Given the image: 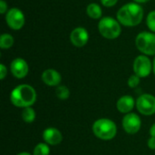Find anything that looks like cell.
Segmentation results:
<instances>
[{"label": "cell", "instance_id": "cell-1", "mask_svg": "<svg viewBox=\"0 0 155 155\" xmlns=\"http://www.w3.org/2000/svg\"><path fill=\"white\" fill-rule=\"evenodd\" d=\"M143 16V8L140 4L135 2H130L124 5L116 14V19L119 23L127 27H134L140 25Z\"/></svg>", "mask_w": 155, "mask_h": 155}, {"label": "cell", "instance_id": "cell-2", "mask_svg": "<svg viewBox=\"0 0 155 155\" xmlns=\"http://www.w3.org/2000/svg\"><path fill=\"white\" fill-rule=\"evenodd\" d=\"M36 92L29 84H19L15 87L10 94V101L13 105L18 108L32 107L36 101Z\"/></svg>", "mask_w": 155, "mask_h": 155}, {"label": "cell", "instance_id": "cell-3", "mask_svg": "<svg viewBox=\"0 0 155 155\" xmlns=\"http://www.w3.org/2000/svg\"><path fill=\"white\" fill-rule=\"evenodd\" d=\"M93 134L103 141L113 140L117 134V126L114 121L107 118L96 120L92 126Z\"/></svg>", "mask_w": 155, "mask_h": 155}, {"label": "cell", "instance_id": "cell-4", "mask_svg": "<svg viewBox=\"0 0 155 155\" xmlns=\"http://www.w3.org/2000/svg\"><path fill=\"white\" fill-rule=\"evenodd\" d=\"M98 31L104 38L114 40L121 35L122 27L117 19L112 16H104L99 20Z\"/></svg>", "mask_w": 155, "mask_h": 155}, {"label": "cell", "instance_id": "cell-5", "mask_svg": "<svg viewBox=\"0 0 155 155\" xmlns=\"http://www.w3.org/2000/svg\"><path fill=\"white\" fill-rule=\"evenodd\" d=\"M136 48L144 55H155V33L143 31L135 37Z\"/></svg>", "mask_w": 155, "mask_h": 155}, {"label": "cell", "instance_id": "cell-6", "mask_svg": "<svg viewBox=\"0 0 155 155\" xmlns=\"http://www.w3.org/2000/svg\"><path fill=\"white\" fill-rule=\"evenodd\" d=\"M5 23L8 27L14 31L21 30L25 23L24 12L17 7L10 8L5 14Z\"/></svg>", "mask_w": 155, "mask_h": 155}, {"label": "cell", "instance_id": "cell-7", "mask_svg": "<svg viewBox=\"0 0 155 155\" xmlns=\"http://www.w3.org/2000/svg\"><path fill=\"white\" fill-rule=\"evenodd\" d=\"M153 71V63L151 59L144 54L136 56L134 61V74L140 78L148 77Z\"/></svg>", "mask_w": 155, "mask_h": 155}, {"label": "cell", "instance_id": "cell-8", "mask_svg": "<svg viewBox=\"0 0 155 155\" xmlns=\"http://www.w3.org/2000/svg\"><path fill=\"white\" fill-rule=\"evenodd\" d=\"M136 108L143 115L150 116L155 114V96L150 94H144L136 100Z\"/></svg>", "mask_w": 155, "mask_h": 155}, {"label": "cell", "instance_id": "cell-9", "mask_svg": "<svg viewBox=\"0 0 155 155\" xmlns=\"http://www.w3.org/2000/svg\"><path fill=\"white\" fill-rule=\"evenodd\" d=\"M122 125L124 130L128 134H137L142 126V121L141 118L138 116V114L134 113H130L124 115L123 118Z\"/></svg>", "mask_w": 155, "mask_h": 155}, {"label": "cell", "instance_id": "cell-10", "mask_svg": "<svg viewBox=\"0 0 155 155\" xmlns=\"http://www.w3.org/2000/svg\"><path fill=\"white\" fill-rule=\"evenodd\" d=\"M69 38L73 45L75 47H83L89 41V33L84 27L78 26L72 30Z\"/></svg>", "mask_w": 155, "mask_h": 155}, {"label": "cell", "instance_id": "cell-11", "mask_svg": "<svg viewBox=\"0 0 155 155\" xmlns=\"http://www.w3.org/2000/svg\"><path fill=\"white\" fill-rule=\"evenodd\" d=\"M10 71L14 77L17 79H23L29 73V65L25 59L17 57L11 62Z\"/></svg>", "mask_w": 155, "mask_h": 155}, {"label": "cell", "instance_id": "cell-12", "mask_svg": "<svg viewBox=\"0 0 155 155\" xmlns=\"http://www.w3.org/2000/svg\"><path fill=\"white\" fill-rule=\"evenodd\" d=\"M43 139L48 145L55 146L61 143L63 141V135L61 132L54 127H48L43 132Z\"/></svg>", "mask_w": 155, "mask_h": 155}, {"label": "cell", "instance_id": "cell-13", "mask_svg": "<svg viewBox=\"0 0 155 155\" xmlns=\"http://www.w3.org/2000/svg\"><path fill=\"white\" fill-rule=\"evenodd\" d=\"M41 79L48 86H58L62 81V76L58 71L49 68L42 73Z\"/></svg>", "mask_w": 155, "mask_h": 155}, {"label": "cell", "instance_id": "cell-14", "mask_svg": "<svg viewBox=\"0 0 155 155\" xmlns=\"http://www.w3.org/2000/svg\"><path fill=\"white\" fill-rule=\"evenodd\" d=\"M134 99L131 95H124L121 96L117 103H116V108L121 114H130L131 111L134 109L135 105Z\"/></svg>", "mask_w": 155, "mask_h": 155}, {"label": "cell", "instance_id": "cell-15", "mask_svg": "<svg viewBox=\"0 0 155 155\" xmlns=\"http://www.w3.org/2000/svg\"><path fill=\"white\" fill-rule=\"evenodd\" d=\"M86 14L87 15L94 20H98L102 18L103 10L100 5L96 3H91L86 6Z\"/></svg>", "mask_w": 155, "mask_h": 155}, {"label": "cell", "instance_id": "cell-16", "mask_svg": "<svg viewBox=\"0 0 155 155\" xmlns=\"http://www.w3.org/2000/svg\"><path fill=\"white\" fill-rule=\"evenodd\" d=\"M15 44V38L8 33H4L0 35V48L6 50L11 48Z\"/></svg>", "mask_w": 155, "mask_h": 155}, {"label": "cell", "instance_id": "cell-17", "mask_svg": "<svg viewBox=\"0 0 155 155\" xmlns=\"http://www.w3.org/2000/svg\"><path fill=\"white\" fill-rule=\"evenodd\" d=\"M22 119L27 124H31L35 119V112L32 107H25L22 111Z\"/></svg>", "mask_w": 155, "mask_h": 155}, {"label": "cell", "instance_id": "cell-18", "mask_svg": "<svg viewBox=\"0 0 155 155\" xmlns=\"http://www.w3.org/2000/svg\"><path fill=\"white\" fill-rule=\"evenodd\" d=\"M55 95L60 100H67L70 97V90L65 85H58L55 89Z\"/></svg>", "mask_w": 155, "mask_h": 155}, {"label": "cell", "instance_id": "cell-19", "mask_svg": "<svg viewBox=\"0 0 155 155\" xmlns=\"http://www.w3.org/2000/svg\"><path fill=\"white\" fill-rule=\"evenodd\" d=\"M50 154V148L49 145L45 143H38L33 152V155H49Z\"/></svg>", "mask_w": 155, "mask_h": 155}, {"label": "cell", "instance_id": "cell-20", "mask_svg": "<svg viewBox=\"0 0 155 155\" xmlns=\"http://www.w3.org/2000/svg\"><path fill=\"white\" fill-rule=\"evenodd\" d=\"M146 25L151 32L155 33V10L151 11L146 16Z\"/></svg>", "mask_w": 155, "mask_h": 155}, {"label": "cell", "instance_id": "cell-21", "mask_svg": "<svg viewBox=\"0 0 155 155\" xmlns=\"http://www.w3.org/2000/svg\"><path fill=\"white\" fill-rule=\"evenodd\" d=\"M140 77L136 74H132L127 81V84L130 88H135L139 85L140 84Z\"/></svg>", "mask_w": 155, "mask_h": 155}, {"label": "cell", "instance_id": "cell-22", "mask_svg": "<svg viewBox=\"0 0 155 155\" xmlns=\"http://www.w3.org/2000/svg\"><path fill=\"white\" fill-rule=\"evenodd\" d=\"M100 1L102 5L105 7H113L118 3V0H100Z\"/></svg>", "mask_w": 155, "mask_h": 155}, {"label": "cell", "instance_id": "cell-23", "mask_svg": "<svg viewBox=\"0 0 155 155\" xmlns=\"http://www.w3.org/2000/svg\"><path fill=\"white\" fill-rule=\"evenodd\" d=\"M8 5H7V3L5 1V0H0V14L1 15H4V14H6V12L8 11Z\"/></svg>", "mask_w": 155, "mask_h": 155}, {"label": "cell", "instance_id": "cell-24", "mask_svg": "<svg viewBox=\"0 0 155 155\" xmlns=\"http://www.w3.org/2000/svg\"><path fill=\"white\" fill-rule=\"evenodd\" d=\"M6 75H7V68L4 64H0V79L4 80Z\"/></svg>", "mask_w": 155, "mask_h": 155}, {"label": "cell", "instance_id": "cell-25", "mask_svg": "<svg viewBox=\"0 0 155 155\" xmlns=\"http://www.w3.org/2000/svg\"><path fill=\"white\" fill-rule=\"evenodd\" d=\"M148 147L151 149V150H155V137H153L151 136L148 140Z\"/></svg>", "mask_w": 155, "mask_h": 155}, {"label": "cell", "instance_id": "cell-26", "mask_svg": "<svg viewBox=\"0 0 155 155\" xmlns=\"http://www.w3.org/2000/svg\"><path fill=\"white\" fill-rule=\"evenodd\" d=\"M150 135L153 137H155V123L150 128Z\"/></svg>", "mask_w": 155, "mask_h": 155}, {"label": "cell", "instance_id": "cell-27", "mask_svg": "<svg viewBox=\"0 0 155 155\" xmlns=\"http://www.w3.org/2000/svg\"><path fill=\"white\" fill-rule=\"evenodd\" d=\"M149 1H151V0H134V2H135V3H137V4H145V3H148Z\"/></svg>", "mask_w": 155, "mask_h": 155}, {"label": "cell", "instance_id": "cell-28", "mask_svg": "<svg viewBox=\"0 0 155 155\" xmlns=\"http://www.w3.org/2000/svg\"><path fill=\"white\" fill-rule=\"evenodd\" d=\"M16 155H32V154H30L29 153H26V152H22V153H17Z\"/></svg>", "mask_w": 155, "mask_h": 155}, {"label": "cell", "instance_id": "cell-29", "mask_svg": "<svg viewBox=\"0 0 155 155\" xmlns=\"http://www.w3.org/2000/svg\"><path fill=\"white\" fill-rule=\"evenodd\" d=\"M153 74H154L155 75V57L154 59H153Z\"/></svg>", "mask_w": 155, "mask_h": 155}]
</instances>
